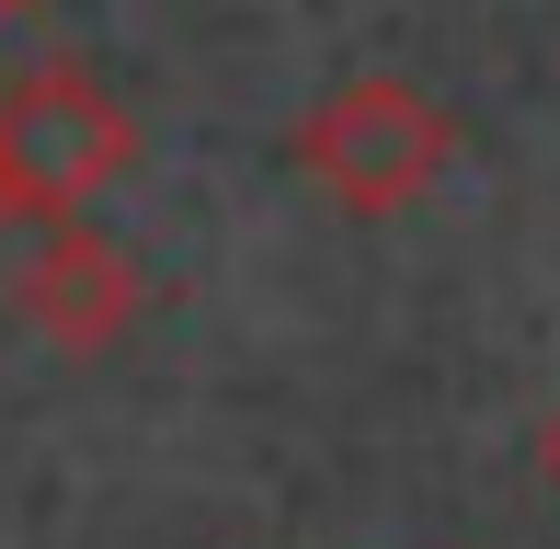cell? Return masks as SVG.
Segmentation results:
<instances>
[{"label": "cell", "instance_id": "6da1fadb", "mask_svg": "<svg viewBox=\"0 0 560 549\" xmlns=\"http://www.w3.org/2000/svg\"><path fill=\"white\" fill-rule=\"evenodd\" d=\"M287 161H298V184H310L320 207H343V218H412L423 195L469 161V127H457V104L435 81H412V69H343L287 127Z\"/></svg>", "mask_w": 560, "mask_h": 549}, {"label": "cell", "instance_id": "7a4b0ae2", "mask_svg": "<svg viewBox=\"0 0 560 549\" xmlns=\"http://www.w3.org/2000/svg\"><path fill=\"white\" fill-rule=\"evenodd\" d=\"M0 172L23 195V230L92 207L138 172V104L92 58H23L0 81Z\"/></svg>", "mask_w": 560, "mask_h": 549}, {"label": "cell", "instance_id": "3957f363", "mask_svg": "<svg viewBox=\"0 0 560 549\" xmlns=\"http://www.w3.org/2000/svg\"><path fill=\"white\" fill-rule=\"evenodd\" d=\"M149 264H138V241L104 230L92 207H69V218H35L23 230V264H12V309H23V332L46 343V355H69V366H92V355H126L138 343V320H149Z\"/></svg>", "mask_w": 560, "mask_h": 549}, {"label": "cell", "instance_id": "277c9868", "mask_svg": "<svg viewBox=\"0 0 560 549\" xmlns=\"http://www.w3.org/2000/svg\"><path fill=\"white\" fill-rule=\"evenodd\" d=\"M538 481H549V492H560V401H549V412H538Z\"/></svg>", "mask_w": 560, "mask_h": 549}, {"label": "cell", "instance_id": "5b68a950", "mask_svg": "<svg viewBox=\"0 0 560 549\" xmlns=\"http://www.w3.org/2000/svg\"><path fill=\"white\" fill-rule=\"evenodd\" d=\"M12 230H23V195H12V172H0V253H12Z\"/></svg>", "mask_w": 560, "mask_h": 549}, {"label": "cell", "instance_id": "8992f818", "mask_svg": "<svg viewBox=\"0 0 560 549\" xmlns=\"http://www.w3.org/2000/svg\"><path fill=\"white\" fill-rule=\"evenodd\" d=\"M12 12H35V0H0V23H12Z\"/></svg>", "mask_w": 560, "mask_h": 549}]
</instances>
